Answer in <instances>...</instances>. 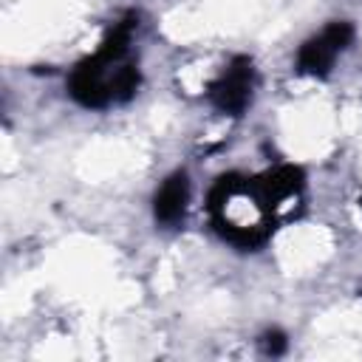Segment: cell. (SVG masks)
<instances>
[{
    "instance_id": "8992f818",
    "label": "cell",
    "mask_w": 362,
    "mask_h": 362,
    "mask_svg": "<svg viewBox=\"0 0 362 362\" xmlns=\"http://www.w3.org/2000/svg\"><path fill=\"white\" fill-rule=\"evenodd\" d=\"M260 348H263V354H269V356H280L283 351H286V334H280V331H266L263 337H260Z\"/></svg>"
},
{
    "instance_id": "5b68a950",
    "label": "cell",
    "mask_w": 362,
    "mask_h": 362,
    "mask_svg": "<svg viewBox=\"0 0 362 362\" xmlns=\"http://www.w3.org/2000/svg\"><path fill=\"white\" fill-rule=\"evenodd\" d=\"M189 204V178L187 173H173L161 181V187L153 195V215L161 226H175L184 221Z\"/></svg>"
},
{
    "instance_id": "6da1fadb",
    "label": "cell",
    "mask_w": 362,
    "mask_h": 362,
    "mask_svg": "<svg viewBox=\"0 0 362 362\" xmlns=\"http://www.w3.org/2000/svg\"><path fill=\"white\" fill-rule=\"evenodd\" d=\"M139 28L136 14L119 20L105 42L85 57L68 76V93L82 107H110L127 102L139 88V62L133 57V34Z\"/></svg>"
},
{
    "instance_id": "277c9868",
    "label": "cell",
    "mask_w": 362,
    "mask_h": 362,
    "mask_svg": "<svg viewBox=\"0 0 362 362\" xmlns=\"http://www.w3.org/2000/svg\"><path fill=\"white\" fill-rule=\"evenodd\" d=\"M354 28L351 23H328L320 34L305 40L297 51V68L308 76H325L337 57L351 45Z\"/></svg>"
},
{
    "instance_id": "7a4b0ae2",
    "label": "cell",
    "mask_w": 362,
    "mask_h": 362,
    "mask_svg": "<svg viewBox=\"0 0 362 362\" xmlns=\"http://www.w3.org/2000/svg\"><path fill=\"white\" fill-rule=\"evenodd\" d=\"M209 218L223 240L240 249H255L272 235L277 212L260 178L229 173L209 189Z\"/></svg>"
},
{
    "instance_id": "3957f363",
    "label": "cell",
    "mask_w": 362,
    "mask_h": 362,
    "mask_svg": "<svg viewBox=\"0 0 362 362\" xmlns=\"http://www.w3.org/2000/svg\"><path fill=\"white\" fill-rule=\"evenodd\" d=\"M206 93H209V102H212L215 110H221L226 116H240L252 105V96H255V68H252V59L235 57L221 71V76L209 85Z\"/></svg>"
}]
</instances>
